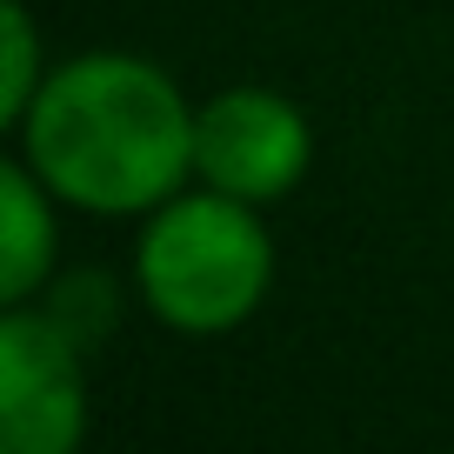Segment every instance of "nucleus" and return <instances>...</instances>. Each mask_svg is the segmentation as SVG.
Segmentation results:
<instances>
[{
  "mask_svg": "<svg viewBox=\"0 0 454 454\" xmlns=\"http://www.w3.org/2000/svg\"><path fill=\"white\" fill-rule=\"evenodd\" d=\"M0 434L14 454H74L87 434L81 348L27 301L0 314Z\"/></svg>",
  "mask_w": 454,
  "mask_h": 454,
  "instance_id": "nucleus-4",
  "label": "nucleus"
},
{
  "mask_svg": "<svg viewBox=\"0 0 454 454\" xmlns=\"http://www.w3.org/2000/svg\"><path fill=\"white\" fill-rule=\"evenodd\" d=\"M14 134L47 194L81 214H154L194 181V100L141 54L100 47L47 67Z\"/></svg>",
  "mask_w": 454,
  "mask_h": 454,
  "instance_id": "nucleus-1",
  "label": "nucleus"
},
{
  "mask_svg": "<svg viewBox=\"0 0 454 454\" xmlns=\"http://www.w3.org/2000/svg\"><path fill=\"white\" fill-rule=\"evenodd\" d=\"M0 121L14 128L20 114L34 107V94H41L47 67H41V27H34V14L20 7V0H7L0 7Z\"/></svg>",
  "mask_w": 454,
  "mask_h": 454,
  "instance_id": "nucleus-6",
  "label": "nucleus"
},
{
  "mask_svg": "<svg viewBox=\"0 0 454 454\" xmlns=\"http://www.w3.org/2000/svg\"><path fill=\"white\" fill-rule=\"evenodd\" d=\"M274 287V241L254 200L221 187H181L141 214L134 294L174 334H227L261 314Z\"/></svg>",
  "mask_w": 454,
  "mask_h": 454,
  "instance_id": "nucleus-2",
  "label": "nucleus"
},
{
  "mask_svg": "<svg viewBox=\"0 0 454 454\" xmlns=\"http://www.w3.org/2000/svg\"><path fill=\"white\" fill-rule=\"evenodd\" d=\"M60 200L47 194V181L27 168V160H7L0 168V301H34L41 281L54 274V247H60V227H54Z\"/></svg>",
  "mask_w": 454,
  "mask_h": 454,
  "instance_id": "nucleus-5",
  "label": "nucleus"
},
{
  "mask_svg": "<svg viewBox=\"0 0 454 454\" xmlns=\"http://www.w3.org/2000/svg\"><path fill=\"white\" fill-rule=\"evenodd\" d=\"M314 168L308 114L274 87H221L194 107V181L274 207Z\"/></svg>",
  "mask_w": 454,
  "mask_h": 454,
  "instance_id": "nucleus-3",
  "label": "nucleus"
}]
</instances>
